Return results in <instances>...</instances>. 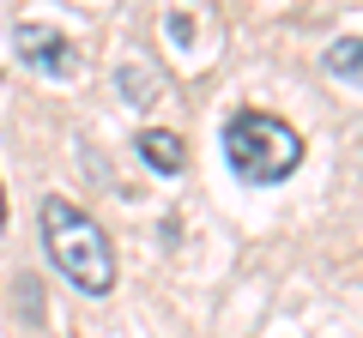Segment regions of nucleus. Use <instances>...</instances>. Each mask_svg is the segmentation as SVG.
Returning a JSON list of instances; mask_svg holds the SVG:
<instances>
[{
    "label": "nucleus",
    "mask_w": 363,
    "mask_h": 338,
    "mask_svg": "<svg viewBox=\"0 0 363 338\" xmlns=\"http://www.w3.org/2000/svg\"><path fill=\"white\" fill-rule=\"evenodd\" d=\"M43 242H49V260L73 278V290H85V296L116 290V247L73 199H61V194L43 199Z\"/></svg>",
    "instance_id": "f257e3e1"
},
{
    "label": "nucleus",
    "mask_w": 363,
    "mask_h": 338,
    "mask_svg": "<svg viewBox=\"0 0 363 338\" xmlns=\"http://www.w3.org/2000/svg\"><path fill=\"white\" fill-rule=\"evenodd\" d=\"M224 157H230V169L248 187H279V182L297 175L303 139H297V127H285L267 109H236L224 121Z\"/></svg>",
    "instance_id": "f03ea898"
},
{
    "label": "nucleus",
    "mask_w": 363,
    "mask_h": 338,
    "mask_svg": "<svg viewBox=\"0 0 363 338\" xmlns=\"http://www.w3.org/2000/svg\"><path fill=\"white\" fill-rule=\"evenodd\" d=\"M13 42H18V61L37 66V73H49V78H73L79 73L73 37H61V30H49V25H18Z\"/></svg>",
    "instance_id": "7ed1b4c3"
},
{
    "label": "nucleus",
    "mask_w": 363,
    "mask_h": 338,
    "mask_svg": "<svg viewBox=\"0 0 363 338\" xmlns=\"http://www.w3.org/2000/svg\"><path fill=\"white\" fill-rule=\"evenodd\" d=\"M140 157L157 169V175H182V163H188V151H182V139L169 127H145L140 133Z\"/></svg>",
    "instance_id": "20e7f679"
},
{
    "label": "nucleus",
    "mask_w": 363,
    "mask_h": 338,
    "mask_svg": "<svg viewBox=\"0 0 363 338\" xmlns=\"http://www.w3.org/2000/svg\"><path fill=\"white\" fill-rule=\"evenodd\" d=\"M327 73L345 78V85H363V37H339L327 49Z\"/></svg>",
    "instance_id": "39448f33"
},
{
    "label": "nucleus",
    "mask_w": 363,
    "mask_h": 338,
    "mask_svg": "<svg viewBox=\"0 0 363 338\" xmlns=\"http://www.w3.org/2000/svg\"><path fill=\"white\" fill-rule=\"evenodd\" d=\"M6 218H13V211H6V187H0V230H6Z\"/></svg>",
    "instance_id": "423d86ee"
}]
</instances>
